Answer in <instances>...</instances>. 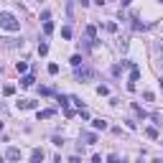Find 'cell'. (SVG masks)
I'll return each mask as SVG.
<instances>
[{
	"instance_id": "7c38bea8",
	"label": "cell",
	"mask_w": 163,
	"mask_h": 163,
	"mask_svg": "<svg viewBox=\"0 0 163 163\" xmlns=\"http://www.w3.org/2000/svg\"><path fill=\"white\" fill-rule=\"evenodd\" d=\"M13 92H15V87H13V84H5V87H3V94H5V97H10Z\"/></svg>"
},
{
	"instance_id": "5b68a950",
	"label": "cell",
	"mask_w": 163,
	"mask_h": 163,
	"mask_svg": "<svg viewBox=\"0 0 163 163\" xmlns=\"http://www.w3.org/2000/svg\"><path fill=\"white\" fill-rule=\"evenodd\" d=\"M33 74H28V76H23V79H20V87H33Z\"/></svg>"
},
{
	"instance_id": "8fae6325",
	"label": "cell",
	"mask_w": 163,
	"mask_h": 163,
	"mask_svg": "<svg viewBox=\"0 0 163 163\" xmlns=\"http://www.w3.org/2000/svg\"><path fill=\"white\" fill-rule=\"evenodd\" d=\"M51 31H54V23H51V20H44V33H46V36H49V33H51Z\"/></svg>"
},
{
	"instance_id": "d6986e66",
	"label": "cell",
	"mask_w": 163,
	"mask_h": 163,
	"mask_svg": "<svg viewBox=\"0 0 163 163\" xmlns=\"http://www.w3.org/2000/svg\"><path fill=\"white\" fill-rule=\"evenodd\" d=\"M71 64H74V66H79V64H82V56H79V54H76V56H71Z\"/></svg>"
},
{
	"instance_id": "e0dca14e",
	"label": "cell",
	"mask_w": 163,
	"mask_h": 163,
	"mask_svg": "<svg viewBox=\"0 0 163 163\" xmlns=\"http://www.w3.org/2000/svg\"><path fill=\"white\" fill-rule=\"evenodd\" d=\"M84 140H87L89 145H92V143H97V135H92V133H89V135H84Z\"/></svg>"
},
{
	"instance_id": "2e32d148",
	"label": "cell",
	"mask_w": 163,
	"mask_h": 163,
	"mask_svg": "<svg viewBox=\"0 0 163 163\" xmlns=\"http://www.w3.org/2000/svg\"><path fill=\"white\" fill-rule=\"evenodd\" d=\"M59 102H61V107H69V97H66V94H61Z\"/></svg>"
},
{
	"instance_id": "ac0fdd59",
	"label": "cell",
	"mask_w": 163,
	"mask_h": 163,
	"mask_svg": "<svg viewBox=\"0 0 163 163\" xmlns=\"http://www.w3.org/2000/svg\"><path fill=\"white\" fill-rule=\"evenodd\" d=\"M49 74H59V64H49Z\"/></svg>"
},
{
	"instance_id": "603a6c76",
	"label": "cell",
	"mask_w": 163,
	"mask_h": 163,
	"mask_svg": "<svg viewBox=\"0 0 163 163\" xmlns=\"http://www.w3.org/2000/svg\"><path fill=\"white\" fill-rule=\"evenodd\" d=\"M160 125H163V122H160Z\"/></svg>"
},
{
	"instance_id": "8992f818",
	"label": "cell",
	"mask_w": 163,
	"mask_h": 163,
	"mask_svg": "<svg viewBox=\"0 0 163 163\" xmlns=\"http://www.w3.org/2000/svg\"><path fill=\"white\" fill-rule=\"evenodd\" d=\"M76 76H79V79H89L92 71H89V69H76Z\"/></svg>"
},
{
	"instance_id": "30bf717a",
	"label": "cell",
	"mask_w": 163,
	"mask_h": 163,
	"mask_svg": "<svg viewBox=\"0 0 163 163\" xmlns=\"http://www.w3.org/2000/svg\"><path fill=\"white\" fill-rule=\"evenodd\" d=\"M145 135H148L150 140H155V138H158V130H155V128H145Z\"/></svg>"
},
{
	"instance_id": "4fadbf2b",
	"label": "cell",
	"mask_w": 163,
	"mask_h": 163,
	"mask_svg": "<svg viewBox=\"0 0 163 163\" xmlns=\"http://www.w3.org/2000/svg\"><path fill=\"white\" fill-rule=\"evenodd\" d=\"M38 54L46 56V54H49V44H38Z\"/></svg>"
},
{
	"instance_id": "44dd1931",
	"label": "cell",
	"mask_w": 163,
	"mask_h": 163,
	"mask_svg": "<svg viewBox=\"0 0 163 163\" xmlns=\"http://www.w3.org/2000/svg\"><path fill=\"white\" fill-rule=\"evenodd\" d=\"M160 89H163V79H160Z\"/></svg>"
},
{
	"instance_id": "3957f363",
	"label": "cell",
	"mask_w": 163,
	"mask_h": 163,
	"mask_svg": "<svg viewBox=\"0 0 163 163\" xmlns=\"http://www.w3.org/2000/svg\"><path fill=\"white\" fill-rule=\"evenodd\" d=\"M5 158H8V160H18V158H20V150H18V148H8Z\"/></svg>"
},
{
	"instance_id": "5bb4252c",
	"label": "cell",
	"mask_w": 163,
	"mask_h": 163,
	"mask_svg": "<svg viewBox=\"0 0 163 163\" xmlns=\"http://www.w3.org/2000/svg\"><path fill=\"white\" fill-rule=\"evenodd\" d=\"M61 38H71V28H69V26L61 28Z\"/></svg>"
},
{
	"instance_id": "52a82bcc",
	"label": "cell",
	"mask_w": 163,
	"mask_h": 163,
	"mask_svg": "<svg viewBox=\"0 0 163 163\" xmlns=\"http://www.w3.org/2000/svg\"><path fill=\"white\" fill-rule=\"evenodd\" d=\"M49 117H54V110H41L38 112V120H49Z\"/></svg>"
},
{
	"instance_id": "277c9868",
	"label": "cell",
	"mask_w": 163,
	"mask_h": 163,
	"mask_svg": "<svg viewBox=\"0 0 163 163\" xmlns=\"http://www.w3.org/2000/svg\"><path fill=\"white\" fill-rule=\"evenodd\" d=\"M18 107H20V110H33V107H36V102H31V99H20V102H18Z\"/></svg>"
},
{
	"instance_id": "9a60e30c",
	"label": "cell",
	"mask_w": 163,
	"mask_h": 163,
	"mask_svg": "<svg viewBox=\"0 0 163 163\" xmlns=\"http://www.w3.org/2000/svg\"><path fill=\"white\" fill-rule=\"evenodd\" d=\"M15 69H18V71H20V74H23V71H26V69H28V64H26V61H18V64H15Z\"/></svg>"
},
{
	"instance_id": "6da1fadb",
	"label": "cell",
	"mask_w": 163,
	"mask_h": 163,
	"mask_svg": "<svg viewBox=\"0 0 163 163\" xmlns=\"http://www.w3.org/2000/svg\"><path fill=\"white\" fill-rule=\"evenodd\" d=\"M0 28H5V31H10V33H18V31H20V20H18L13 13L3 10V13H0Z\"/></svg>"
},
{
	"instance_id": "ffe728a7",
	"label": "cell",
	"mask_w": 163,
	"mask_h": 163,
	"mask_svg": "<svg viewBox=\"0 0 163 163\" xmlns=\"http://www.w3.org/2000/svg\"><path fill=\"white\" fill-rule=\"evenodd\" d=\"M79 3H82V5H87V3H89V0H79Z\"/></svg>"
},
{
	"instance_id": "9c48e42d",
	"label": "cell",
	"mask_w": 163,
	"mask_h": 163,
	"mask_svg": "<svg viewBox=\"0 0 163 163\" xmlns=\"http://www.w3.org/2000/svg\"><path fill=\"white\" fill-rule=\"evenodd\" d=\"M41 158H44V150H41V148H36V150L31 153V160H41Z\"/></svg>"
},
{
	"instance_id": "7402d4cb",
	"label": "cell",
	"mask_w": 163,
	"mask_h": 163,
	"mask_svg": "<svg viewBox=\"0 0 163 163\" xmlns=\"http://www.w3.org/2000/svg\"><path fill=\"white\" fill-rule=\"evenodd\" d=\"M0 130H3V122H0Z\"/></svg>"
},
{
	"instance_id": "ba28073f",
	"label": "cell",
	"mask_w": 163,
	"mask_h": 163,
	"mask_svg": "<svg viewBox=\"0 0 163 163\" xmlns=\"http://www.w3.org/2000/svg\"><path fill=\"white\" fill-rule=\"evenodd\" d=\"M92 125H94V130H107V122L105 120H94Z\"/></svg>"
},
{
	"instance_id": "7a4b0ae2",
	"label": "cell",
	"mask_w": 163,
	"mask_h": 163,
	"mask_svg": "<svg viewBox=\"0 0 163 163\" xmlns=\"http://www.w3.org/2000/svg\"><path fill=\"white\" fill-rule=\"evenodd\" d=\"M138 79H140V69L133 66V69H130V82H128V87H130V89H135V82H138Z\"/></svg>"
}]
</instances>
